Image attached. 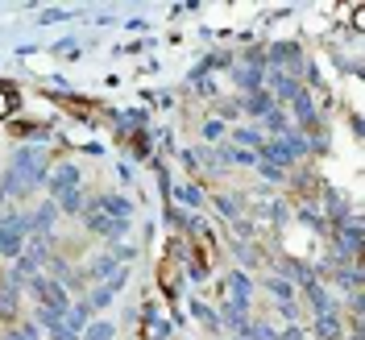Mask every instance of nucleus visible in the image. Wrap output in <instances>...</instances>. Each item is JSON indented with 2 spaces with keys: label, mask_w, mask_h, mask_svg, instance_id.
<instances>
[{
  "label": "nucleus",
  "mask_w": 365,
  "mask_h": 340,
  "mask_svg": "<svg viewBox=\"0 0 365 340\" xmlns=\"http://www.w3.org/2000/svg\"><path fill=\"white\" fill-rule=\"evenodd\" d=\"M38 182H46L42 145H17L9 158V170L0 175V191L4 195H29V191H38Z\"/></svg>",
  "instance_id": "nucleus-1"
},
{
  "label": "nucleus",
  "mask_w": 365,
  "mask_h": 340,
  "mask_svg": "<svg viewBox=\"0 0 365 340\" xmlns=\"http://www.w3.org/2000/svg\"><path fill=\"white\" fill-rule=\"evenodd\" d=\"M25 241H29L25 212H9V216H0V257L17 262V257H21V249H25Z\"/></svg>",
  "instance_id": "nucleus-2"
},
{
  "label": "nucleus",
  "mask_w": 365,
  "mask_h": 340,
  "mask_svg": "<svg viewBox=\"0 0 365 340\" xmlns=\"http://www.w3.org/2000/svg\"><path fill=\"white\" fill-rule=\"evenodd\" d=\"M54 220H58V207H54V200H46L42 207L25 212V225H29V237H50V232H54Z\"/></svg>",
  "instance_id": "nucleus-3"
},
{
  "label": "nucleus",
  "mask_w": 365,
  "mask_h": 340,
  "mask_svg": "<svg viewBox=\"0 0 365 340\" xmlns=\"http://www.w3.org/2000/svg\"><path fill=\"white\" fill-rule=\"evenodd\" d=\"M46 187H50V195H54V200H58V195H67V191H75V187H79V166H75V162L54 166V175L46 179Z\"/></svg>",
  "instance_id": "nucleus-4"
},
{
  "label": "nucleus",
  "mask_w": 365,
  "mask_h": 340,
  "mask_svg": "<svg viewBox=\"0 0 365 340\" xmlns=\"http://www.w3.org/2000/svg\"><path fill=\"white\" fill-rule=\"evenodd\" d=\"M250 299H253V278L245 270H232L228 274V303H237V307L250 311Z\"/></svg>",
  "instance_id": "nucleus-5"
},
{
  "label": "nucleus",
  "mask_w": 365,
  "mask_h": 340,
  "mask_svg": "<svg viewBox=\"0 0 365 340\" xmlns=\"http://www.w3.org/2000/svg\"><path fill=\"white\" fill-rule=\"evenodd\" d=\"M96 207H100L104 216H113V220H129V216H133V204H129L125 195H116V191H104V195L96 200Z\"/></svg>",
  "instance_id": "nucleus-6"
},
{
  "label": "nucleus",
  "mask_w": 365,
  "mask_h": 340,
  "mask_svg": "<svg viewBox=\"0 0 365 340\" xmlns=\"http://www.w3.org/2000/svg\"><path fill=\"white\" fill-rule=\"evenodd\" d=\"M116 270H120V262H116V253H113V249H104V253H96V257H91V266H88V278H96V282H104V278H113Z\"/></svg>",
  "instance_id": "nucleus-7"
},
{
  "label": "nucleus",
  "mask_w": 365,
  "mask_h": 340,
  "mask_svg": "<svg viewBox=\"0 0 365 340\" xmlns=\"http://www.w3.org/2000/svg\"><path fill=\"white\" fill-rule=\"evenodd\" d=\"M266 79H270V88H274V96H278V100H295L299 91H303L295 79L287 75V71H274V75H266ZM274 96H270V100H274Z\"/></svg>",
  "instance_id": "nucleus-8"
},
{
  "label": "nucleus",
  "mask_w": 365,
  "mask_h": 340,
  "mask_svg": "<svg viewBox=\"0 0 365 340\" xmlns=\"http://www.w3.org/2000/svg\"><path fill=\"white\" fill-rule=\"evenodd\" d=\"M316 336L319 340H341V316H336V307L316 316Z\"/></svg>",
  "instance_id": "nucleus-9"
},
{
  "label": "nucleus",
  "mask_w": 365,
  "mask_h": 340,
  "mask_svg": "<svg viewBox=\"0 0 365 340\" xmlns=\"http://www.w3.org/2000/svg\"><path fill=\"white\" fill-rule=\"evenodd\" d=\"M241 108H250V116H266L270 108H278V104L270 100V91L262 88V91H250V96L241 100Z\"/></svg>",
  "instance_id": "nucleus-10"
},
{
  "label": "nucleus",
  "mask_w": 365,
  "mask_h": 340,
  "mask_svg": "<svg viewBox=\"0 0 365 340\" xmlns=\"http://www.w3.org/2000/svg\"><path fill=\"white\" fill-rule=\"evenodd\" d=\"M262 141H266V137H262V129L241 125V129H232V141H228V145H245L250 154H257V150H262Z\"/></svg>",
  "instance_id": "nucleus-11"
},
{
  "label": "nucleus",
  "mask_w": 365,
  "mask_h": 340,
  "mask_svg": "<svg viewBox=\"0 0 365 340\" xmlns=\"http://www.w3.org/2000/svg\"><path fill=\"white\" fill-rule=\"evenodd\" d=\"M303 295H307V303H312V307H316V316H319V311H332V307H336V303H332V295H328V291H324V287H319L316 278H312V282H307V287H303Z\"/></svg>",
  "instance_id": "nucleus-12"
},
{
  "label": "nucleus",
  "mask_w": 365,
  "mask_h": 340,
  "mask_svg": "<svg viewBox=\"0 0 365 340\" xmlns=\"http://www.w3.org/2000/svg\"><path fill=\"white\" fill-rule=\"evenodd\" d=\"M232 79H237V83H241V88L245 91H262V79H266V71L262 67H241V71H232Z\"/></svg>",
  "instance_id": "nucleus-13"
},
{
  "label": "nucleus",
  "mask_w": 365,
  "mask_h": 340,
  "mask_svg": "<svg viewBox=\"0 0 365 340\" xmlns=\"http://www.w3.org/2000/svg\"><path fill=\"white\" fill-rule=\"evenodd\" d=\"M54 207H58V216H63V212H67V216H83V191L75 187V191H67V195H58Z\"/></svg>",
  "instance_id": "nucleus-14"
},
{
  "label": "nucleus",
  "mask_w": 365,
  "mask_h": 340,
  "mask_svg": "<svg viewBox=\"0 0 365 340\" xmlns=\"http://www.w3.org/2000/svg\"><path fill=\"white\" fill-rule=\"evenodd\" d=\"M113 324H108V319H91L88 328H83V332H79V340H113Z\"/></svg>",
  "instance_id": "nucleus-15"
},
{
  "label": "nucleus",
  "mask_w": 365,
  "mask_h": 340,
  "mask_svg": "<svg viewBox=\"0 0 365 340\" xmlns=\"http://www.w3.org/2000/svg\"><path fill=\"white\" fill-rule=\"evenodd\" d=\"M266 291H270L278 303H295V291H291V282H282V278H266Z\"/></svg>",
  "instance_id": "nucleus-16"
},
{
  "label": "nucleus",
  "mask_w": 365,
  "mask_h": 340,
  "mask_svg": "<svg viewBox=\"0 0 365 340\" xmlns=\"http://www.w3.org/2000/svg\"><path fill=\"white\" fill-rule=\"evenodd\" d=\"M262 120H266V129H270L274 137H282V133H291V125H287V116L278 113V108H270V113L262 116Z\"/></svg>",
  "instance_id": "nucleus-17"
},
{
  "label": "nucleus",
  "mask_w": 365,
  "mask_h": 340,
  "mask_svg": "<svg viewBox=\"0 0 365 340\" xmlns=\"http://www.w3.org/2000/svg\"><path fill=\"white\" fill-rule=\"evenodd\" d=\"M287 274H291V278H295L299 287H307V282H312V278H316V274L307 270V266H299V262H287Z\"/></svg>",
  "instance_id": "nucleus-18"
},
{
  "label": "nucleus",
  "mask_w": 365,
  "mask_h": 340,
  "mask_svg": "<svg viewBox=\"0 0 365 340\" xmlns=\"http://www.w3.org/2000/svg\"><path fill=\"white\" fill-rule=\"evenodd\" d=\"M191 311H195V319H200V324H207V328H216V324H220V319H216V311H212V307H204V303H191Z\"/></svg>",
  "instance_id": "nucleus-19"
},
{
  "label": "nucleus",
  "mask_w": 365,
  "mask_h": 340,
  "mask_svg": "<svg viewBox=\"0 0 365 340\" xmlns=\"http://www.w3.org/2000/svg\"><path fill=\"white\" fill-rule=\"evenodd\" d=\"M179 195H182V200H187L191 207H200V204H204V191H200V187H182Z\"/></svg>",
  "instance_id": "nucleus-20"
},
{
  "label": "nucleus",
  "mask_w": 365,
  "mask_h": 340,
  "mask_svg": "<svg viewBox=\"0 0 365 340\" xmlns=\"http://www.w3.org/2000/svg\"><path fill=\"white\" fill-rule=\"evenodd\" d=\"M204 137H207V141L225 137V125H220V120H204Z\"/></svg>",
  "instance_id": "nucleus-21"
},
{
  "label": "nucleus",
  "mask_w": 365,
  "mask_h": 340,
  "mask_svg": "<svg viewBox=\"0 0 365 340\" xmlns=\"http://www.w3.org/2000/svg\"><path fill=\"white\" fill-rule=\"evenodd\" d=\"M257 166H262V179H270V182L282 179V170H278V166H270V162H257Z\"/></svg>",
  "instance_id": "nucleus-22"
},
{
  "label": "nucleus",
  "mask_w": 365,
  "mask_h": 340,
  "mask_svg": "<svg viewBox=\"0 0 365 340\" xmlns=\"http://www.w3.org/2000/svg\"><path fill=\"white\" fill-rule=\"evenodd\" d=\"M216 207H220V212H225L228 220H237V204H232V200H216Z\"/></svg>",
  "instance_id": "nucleus-23"
},
{
  "label": "nucleus",
  "mask_w": 365,
  "mask_h": 340,
  "mask_svg": "<svg viewBox=\"0 0 365 340\" xmlns=\"http://www.w3.org/2000/svg\"><path fill=\"white\" fill-rule=\"evenodd\" d=\"M278 336H282V340H307L303 332H299V328H287V332H278Z\"/></svg>",
  "instance_id": "nucleus-24"
},
{
  "label": "nucleus",
  "mask_w": 365,
  "mask_h": 340,
  "mask_svg": "<svg viewBox=\"0 0 365 340\" xmlns=\"http://www.w3.org/2000/svg\"><path fill=\"white\" fill-rule=\"evenodd\" d=\"M4 340H21V336H17V332H13V336H4Z\"/></svg>",
  "instance_id": "nucleus-25"
}]
</instances>
